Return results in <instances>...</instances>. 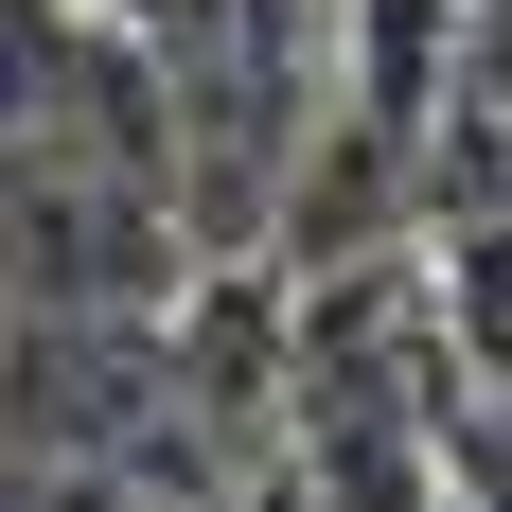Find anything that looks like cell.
Wrapping results in <instances>:
<instances>
[]
</instances>
